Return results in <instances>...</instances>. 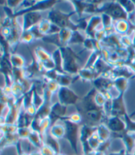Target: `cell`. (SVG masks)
<instances>
[{
	"label": "cell",
	"instance_id": "9a60e30c",
	"mask_svg": "<svg viewBox=\"0 0 135 155\" xmlns=\"http://www.w3.org/2000/svg\"><path fill=\"white\" fill-rule=\"evenodd\" d=\"M40 153L42 155H56V153L54 152V150L50 148V147L44 144V145L42 147V148L39 150Z\"/></svg>",
	"mask_w": 135,
	"mask_h": 155
},
{
	"label": "cell",
	"instance_id": "d6986e66",
	"mask_svg": "<svg viewBox=\"0 0 135 155\" xmlns=\"http://www.w3.org/2000/svg\"><path fill=\"white\" fill-rule=\"evenodd\" d=\"M83 155H95V151H92V152L88 153H87V154H83Z\"/></svg>",
	"mask_w": 135,
	"mask_h": 155
},
{
	"label": "cell",
	"instance_id": "30bf717a",
	"mask_svg": "<svg viewBox=\"0 0 135 155\" xmlns=\"http://www.w3.org/2000/svg\"><path fill=\"white\" fill-rule=\"evenodd\" d=\"M101 143L102 142L100 141L98 134L96 131L88 140V145L92 151H96L98 149L100 145H101Z\"/></svg>",
	"mask_w": 135,
	"mask_h": 155
},
{
	"label": "cell",
	"instance_id": "ac0fdd59",
	"mask_svg": "<svg viewBox=\"0 0 135 155\" xmlns=\"http://www.w3.org/2000/svg\"><path fill=\"white\" fill-rule=\"evenodd\" d=\"M29 155H42L40 153V151H38V152H34V153H31L29 154Z\"/></svg>",
	"mask_w": 135,
	"mask_h": 155
},
{
	"label": "cell",
	"instance_id": "44dd1931",
	"mask_svg": "<svg viewBox=\"0 0 135 155\" xmlns=\"http://www.w3.org/2000/svg\"><path fill=\"white\" fill-rule=\"evenodd\" d=\"M133 155H135V150H134V153H133Z\"/></svg>",
	"mask_w": 135,
	"mask_h": 155
},
{
	"label": "cell",
	"instance_id": "8fae6325",
	"mask_svg": "<svg viewBox=\"0 0 135 155\" xmlns=\"http://www.w3.org/2000/svg\"><path fill=\"white\" fill-rule=\"evenodd\" d=\"M10 61L13 67L21 69L25 66V60L22 56L18 54H13L10 57Z\"/></svg>",
	"mask_w": 135,
	"mask_h": 155
},
{
	"label": "cell",
	"instance_id": "7a4b0ae2",
	"mask_svg": "<svg viewBox=\"0 0 135 155\" xmlns=\"http://www.w3.org/2000/svg\"><path fill=\"white\" fill-rule=\"evenodd\" d=\"M105 124L110 129L111 133L118 135V137L127 131V126L125 120L118 116H109L107 117Z\"/></svg>",
	"mask_w": 135,
	"mask_h": 155
},
{
	"label": "cell",
	"instance_id": "8992f818",
	"mask_svg": "<svg viewBox=\"0 0 135 155\" xmlns=\"http://www.w3.org/2000/svg\"><path fill=\"white\" fill-rule=\"evenodd\" d=\"M48 133L57 140L63 139L65 135V126L56 123L50 127Z\"/></svg>",
	"mask_w": 135,
	"mask_h": 155
},
{
	"label": "cell",
	"instance_id": "277c9868",
	"mask_svg": "<svg viewBox=\"0 0 135 155\" xmlns=\"http://www.w3.org/2000/svg\"><path fill=\"white\" fill-rule=\"evenodd\" d=\"M119 138L121 139L127 154H133L135 150V133L126 131Z\"/></svg>",
	"mask_w": 135,
	"mask_h": 155
},
{
	"label": "cell",
	"instance_id": "ffe728a7",
	"mask_svg": "<svg viewBox=\"0 0 135 155\" xmlns=\"http://www.w3.org/2000/svg\"><path fill=\"white\" fill-rule=\"evenodd\" d=\"M56 155H65L63 154H61V153H59V154H56Z\"/></svg>",
	"mask_w": 135,
	"mask_h": 155
},
{
	"label": "cell",
	"instance_id": "5b68a950",
	"mask_svg": "<svg viewBox=\"0 0 135 155\" xmlns=\"http://www.w3.org/2000/svg\"><path fill=\"white\" fill-rule=\"evenodd\" d=\"M21 139L17 134H2L1 137V149L3 150L7 147L16 145L18 142Z\"/></svg>",
	"mask_w": 135,
	"mask_h": 155
},
{
	"label": "cell",
	"instance_id": "3957f363",
	"mask_svg": "<svg viewBox=\"0 0 135 155\" xmlns=\"http://www.w3.org/2000/svg\"><path fill=\"white\" fill-rule=\"evenodd\" d=\"M59 103L63 105H74L79 99L75 93L67 88V87H61L57 92Z\"/></svg>",
	"mask_w": 135,
	"mask_h": 155
},
{
	"label": "cell",
	"instance_id": "9c48e42d",
	"mask_svg": "<svg viewBox=\"0 0 135 155\" xmlns=\"http://www.w3.org/2000/svg\"><path fill=\"white\" fill-rule=\"evenodd\" d=\"M44 144L48 145L52 148L56 154L61 153V148L59 143L57 139L53 137L49 133H47L44 138Z\"/></svg>",
	"mask_w": 135,
	"mask_h": 155
},
{
	"label": "cell",
	"instance_id": "7c38bea8",
	"mask_svg": "<svg viewBox=\"0 0 135 155\" xmlns=\"http://www.w3.org/2000/svg\"><path fill=\"white\" fill-rule=\"evenodd\" d=\"M114 28L116 31V33H119L121 34H125L129 29V24L125 20L120 19V20L117 21V24L115 25Z\"/></svg>",
	"mask_w": 135,
	"mask_h": 155
},
{
	"label": "cell",
	"instance_id": "ba28073f",
	"mask_svg": "<svg viewBox=\"0 0 135 155\" xmlns=\"http://www.w3.org/2000/svg\"><path fill=\"white\" fill-rule=\"evenodd\" d=\"M28 141L30 144L38 150H40L44 144V142L43 139H42L41 135L38 132H36V131L32 130L28 138Z\"/></svg>",
	"mask_w": 135,
	"mask_h": 155
},
{
	"label": "cell",
	"instance_id": "6da1fadb",
	"mask_svg": "<svg viewBox=\"0 0 135 155\" xmlns=\"http://www.w3.org/2000/svg\"><path fill=\"white\" fill-rule=\"evenodd\" d=\"M65 126V135L63 139H66L71 148L76 155L79 154V141L80 126L76 124L72 123L66 120H61Z\"/></svg>",
	"mask_w": 135,
	"mask_h": 155
},
{
	"label": "cell",
	"instance_id": "e0dca14e",
	"mask_svg": "<svg viewBox=\"0 0 135 155\" xmlns=\"http://www.w3.org/2000/svg\"><path fill=\"white\" fill-rule=\"evenodd\" d=\"M95 155H106V154L105 153L102 152V151L96 150V151H95Z\"/></svg>",
	"mask_w": 135,
	"mask_h": 155
},
{
	"label": "cell",
	"instance_id": "2e32d148",
	"mask_svg": "<svg viewBox=\"0 0 135 155\" xmlns=\"http://www.w3.org/2000/svg\"><path fill=\"white\" fill-rule=\"evenodd\" d=\"M108 155H128V154H127L125 149H123L117 151V152H111L109 153Z\"/></svg>",
	"mask_w": 135,
	"mask_h": 155
},
{
	"label": "cell",
	"instance_id": "7402d4cb",
	"mask_svg": "<svg viewBox=\"0 0 135 155\" xmlns=\"http://www.w3.org/2000/svg\"><path fill=\"white\" fill-rule=\"evenodd\" d=\"M128 155H133V154H128Z\"/></svg>",
	"mask_w": 135,
	"mask_h": 155
},
{
	"label": "cell",
	"instance_id": "4fadbf2b",
	"mask_svg": "<svg viewBox=\"0 0 135 155\" xmlns=\"http://www.w3.org/2000/svg\"><path fill=\"white\" fill-rule=\"evenodd\" d=\"M82 116H81L79 112H75V113H73L69 116H66L62 120H68L72 123L79 124V123H80L81 121H82Z\"/></svg>",
	"mask_w": 135,
	"mask_h": 155
},
{
	"label": "cell",
	"instance_id": "52a82bcc",
	"mask_svg": "<svg viewBox=\"0 0 135 155\" xmlns=\"http://www.w3.org/2000/svg\"><path fill=\"white\" fill-rule=\"evenodd\" d=\"M96 132L102 143L107 141L111 139V131L104 123H101L97 126Z\"/></svg>",
	"mask_w": 135,
	"mask_h": 155
},
{
	"label": "cell",
	"instance_id": "5bb4252c",
	"mask_svg": "<svg viewBox=\"0 0 135 155\" xmlns=\"http://www.w3.org/2000/svg\"><path fill=\"white\" fill-rule=\"evenodd\" d=\"M31 131L32 130L30 127H19L17 134L20 139H28Z\"/></svg>",
	"mask_w": 135,
	"mask_h": 155
}]
</instances>
